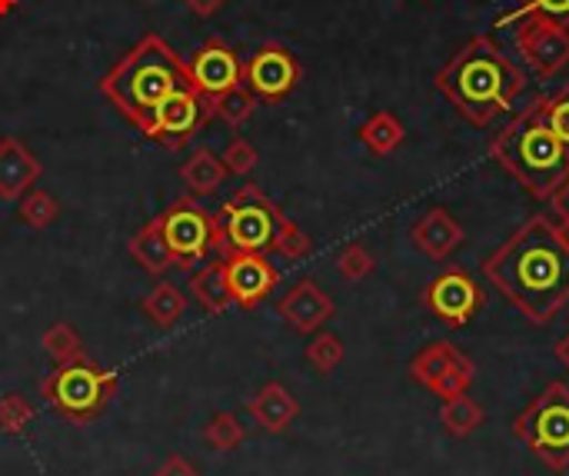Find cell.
I'll return each mask as SVG.
<instances>
[{
	"instance_id": "7402d4cb",
	"label": "cell",
	"mask_w": 569,
	"mask_h": 476,
	"mask_svg": "<svg viewBox=\"0 0 569 476\" xmlns=\"http://www.w3.org/2000/svg\"><path fill=\"white\" fill-rule=\"evenodd\" d=\"M190 294L197 297V304H200L207 314H223V310L233 304V300H230V287H227L223 260L200 267V270L190 277Z\"/></svg>"
},
{
	"instance_id": "4dcf8cb0",
	"label": "cell",
	"mask_w": 569,
	"mask_h": 476,
	"mask_svg": "<svg viewBox=\"0 0 569 476\" xmlns=\"http://www.w3.org/2000/svg\"><path fill=\"white\" fill-rule=\"evenodd\" d=\"M533 110L540 113V120L569 147V83L560 87L557 93H550V97L533 100Z\"/></svg>"
},
{
	"instance_id": "4fadbf2b",
	"label": "cell",
	"mask_w": 569,
	"mask_h": 476,
	"mask_svg": "<svg viewBox=\"0 0 569 476\" xmlns=\"http://www.w3.org/2000/svg\"><path fill=\"white\" fill-rule=\"evenodd\" d=\"M517 47L537 77H557L569 63V27L543 17H523L517 27Z\"/></svg>"
},
{
	"instance_id": "f35d334b",
	"label": "cell",
	"mask_w": 569,
	"mask_h": 476,
	"mask_svg": "<svg viewBox=\"0 0 569 476\" xmlns=\"http://www.w3.org/2000/svg\"><path fill=\"white\" fill-rule=\"evenodd\" d=\"M227 0H187V7L197 13V17H213L217 10H223Z\"/></svg>"
},
{
	"instance_id": "83f0119b",
	"label": "cell",
	"mask_w": 569,
	"mask_h": 476,
	"mask_svg": "<svg viewBox=\"0 0 569 476\" xmlns=\"http://www.w3.org/2000/svg\"><path fill=\"white\" fill-rule=\"evenodd\" d=\"M20 220L30 227V230H47L57 217H60V204L47 194V190H27L20 197V207H17Z\"/></svg>"
},
{
	"instance_id": "3957f363",
	"label": "cell",
	"mask_w": 569,
	"mask_h": 476,
	"mask_svg": "<svg viewBox=\"0 0 569 476\" xmlns=\"http://www.w3.org/2000/svg\"><path fill=\"white\" fill-rule=\"evenodd\" d=\"M187 60H180V53L160 37V33H147L133 43V50L123 53V60L100 80V93L137 127L143 130L153 107L187 87Z\"/></svg>"
},
{
	"instance_id": "5bb4252c",
	"label": "cell",
	"mask_w": 569,
	"mask_h": 476,
	"mask_svg": "<svg viewBox=\"0 0 569 476\" xmlns=\"http://www.w3.org/2000/svg\"><path fill=\"white\" fill-rule=\"evenodd\" d=\"M187 80L197 93H203L207 100L227 93L230 87L243 83V63L237 57V50L223 40H207L200 50H193V57L187 60Z\"/></svg>"
},
{
	"instance_id": "8d00e7d4",
	"label": "cell",
	"mask_w": 569,
	"mask_h": 476,
	"mask_svg": "<svg viewBox=\"0 0 569 476\" xmlns=\"http://www.w3.org/2000/svg\"><path fill=\"white\" fill-rule=\"evenodd\" d=\"M153 476H200V470L187 460V457H180V454H170L167 460H163V467L157 470Z\"/></svg>"
},
{
	"instance_id": "7a4b0ae2",
	"label": "cell",
	"mask_w": 569,
	"mask_h": 476,
	"mask_svg": "<svg viewBox=\"0 0 569 476\" xmlns=\"http://www.w3.org/2000/svg\"><path fill=\"white\" fill-rule=\"evenodd\" d=\"M433 83L463 120H470L473 127H487L500 113L513 110L517 97L527 87V73L500 50L493 37L480 33L467 47H460L443 70H437Z\"/></svg>"
},
{
	"instance_id": "30bf717a",
	"label": "cell",
	"mask_w": 569,
	"mask_h": 476,
	"mask_svg": "<svg viewBox=\"0 0 569 476\" xmlns=\"http://www.w3.org/2000/svg\"><path fill=\"white\" fill-rule=\"evenodd\" d=\"M410 380H417L423 390L437 394L440 400H450L470 390L473 360L460 354L450 340H437V344H427L410 360Z\"/></svg>"
},
{
	"instance_id": "e575fe53",
	"label": "cell",
	"mask_w": 569,
	"mask_h": 476,
	"mask_svg": "<svg viewBox=\"0 0 569 476\" xmlns=\"http://www.w3.org/2000/svg\"><path fill=\"white\" fill-rule=\"evenodd\" d=\"M337 267H340V277H343V280H353V284H357V280H363V277L373 274L377 260H373V254H370L363 244H350V247L340 250Z\"/></svg>"
},
{
	"instance_id": "836d02e7",
	"label": "cell",
	"mask_w": 569,
	"mask_h": 476,
	"mask_svg": "<svg viewBox=\"0 0 569 476\" xmlns=\"http://www.w3.org/2000/svg\"><path fill=\"white\" fill-rule=\"evenodd\" d=\"M220 160H223L227 173H233V177H247V173H253V167H257V160H260V157H257V147H253L250 140L233 137V140L223 147Z\"/></svg>"
},
{
	"instance_id": "52a82bcc",
	"label": "cell",
	"mask_w": 569,
	"mask_h": 476,
	"mask_svg": "<svg viewBox=\"0 0 569 476\" xmlns=\"http://www.w3.org/2000/svg\"><path fill=\"white\" fill-rule=\"evenodd\" d=\"M43 400L67 420H93L117 394V377L90 360L60 364L43 380Z\"/></svg>"
},
{
	"instance_id": "e0dca14e",
	"label": "cell",
	"mask_w": 569,
	"mask_h": 476,
	"mask_svg": "<svg viewBox=\"0 0 569 476\" xmlns=\"http://www.w3.org/2000/svg\"><path fill=\"white\" fill-rule=\"evenodd\" d=\"M40 173L43 167L30 147H23L17 137L0 140V200H20L40 180Z\"/></svg>"
},
{
	"instance_id": "ffe728a7",
	"label": "cell",
	"mask_w": 569,
	"mask_h": 476,
	"mask_svg": "<svg viewBox=\"0 0 569 476\" xmlns=\"http://www.w3.org/2000/svg\"><path fill=\"white\" fill-rule=\"evenodd\" d=\"M127 250H130V257H133L147 274H153V277H160V274H167L170 267H177V257H173V250H170V244H167V237H163L157 217H153L150 224H143V227L130 237Z\"/></svg>"
},
{
	"instance_id": "d6986e66",
	"label": "cell",
	"mask_w": 569,
	"mask_h": 476,
	"mask_svg": "<svg viewBox=\"0 0 569 476\" xmlns=\"http://www.w3.org/2000/svg\"><path fill=\"white\" fill-rule=\"evenodd\" d=\"M247 414H250L263 430L283 434V430L297 420L300 404H297V397H293L283 384H267V387L247 404Z\"/></svg>"
},
{
	"instance_id": "ba28073f",
	"label": "cell",
	"mask_w": 569,
	"mask_h": 476,
	"mask_svg": "<svg viewBox=\"0 0 569 476\" xmlns=\"http://www.w3.org/2000/svg\"><path fill=\"white\" fill-rule=\"evenodd\" d=\"M157 220H160V230H163L177 264H183V267L203 260L213 250H223L217 214L200 207L197 197H183V200L170 204Z\"/></svg>"
},
{
	"instance_id": "7c38bea8",
	"label": "cell",
	"mask_w": 569,
	"mask_h": 476,
	"mask_svg": "<svg viewBox=\"0 0 569 476\" xmlns=\"http://www.w3.org/2000/svg\"><path fill=\"white\" fill-rule=\"evenodd\" d=\"M483 300H487L483 287L460 267H447L440 277H433V284L423 294L430 314L440 317L447 327H467L480 314Z\"/></svg>"
},
{
	"instance_id": "9c48e42d",
	"label": "cell",
	"mask_w": 569,
	"mask_h": 476,
	"mask_svg": "<svg viewBox=\"0 0 569 476\" xmlns=\"http://www.w3.org/2000/svg\"><path fill=\"white\" fill-rule=\"evenodd\" d=\"M207 120H213L210 100H207L203 93H197V90L187 83V87L167 93V97L153 107V113H150V120H147V127H143L140 133H143L147 140L167 147V150H180V147H187V143L203 130Z\"/></svg>"
},
{
	"instance_id": "2e32d148",
	"label": "cell",
	"mask_w": 569,
	"mask_h": 476,
	"mask_svg": "<svg viewBox=\"0 0 569 476\" xmlns=\"http://www.w3.org/2000/svg\"><path fill=\"white\" fill-rule=\"evenodd\" d=\"M277 314L297 330V334H317L327 320H333L337 304L317 280H297L277 304Z\"/></svg>"
},
{
	"instance_id": "d6a6232c",
	"label": "cell",
	"mask_w": 569,
	"mask_h": 476,
	"mask_svg": "<svg viewBox=\"0 0 569 476\" xmlns=\"http://www.w3.org/2000/svg\"><path fill=\"white\" fill-rule=\"evenodd\" d=\"M33 420V407L20 397V394H7L0 400V434L7 437H20Z\"/></svg>"
},
{
	"instance_id": "d4e9b609",
	"label": "cell",
	"mask_w": 569,
	"mask_h": 476,
	"mask_svg": "<svg viewBox=\"0 0 569 476\" xmlns=\"http://www.w3.org/2000/svg\"><path fill=\"white\" fill-rule=\"evenodd\" d=\"M483 420H487V410H483L477 400H470L467 394L443 400L440 424L447 427V434H450V437H470L473 430H480V427H483Z\"/></svg>"
},
{
	"instance_id": "44dd1931",
	"label": "cell",
	"mask_w": 569,
	"mask_h": 476,
	"mask_svg": "<svg viewBox=\"0 0 569 476\" xmlns=\"http://www.w3.org/2000/svg\"><path fill=\"white\" fill-rule=\"evenodd\" d=\"M180 180L190 190V197H213L227 180V167L220 153H213L210 147H197L180 167Z\"/></svg>"
},
{
	"instance_id": "cb8c5ba5",
	"label": "cell",
	"mask_w": 569,
	"mask_h": 476,
	"mask_svg": "<svg viewBox=\"0 0 569 476\" xmlns=\"http://www.w3.org/2000/svg\"><path fill=\"white\" fill-rule=\"evenodd\" d=\"M403 137H407V127H403L400 117L390 113V110H377V113L360 127V140H363L367 150H373L377 157L393 153V150L403 143Z\"/></svg>"
},
{
	"instance_id": "ac0fdd59",
	"label": "cell",
	"mask_w": 569,
	"mask_h": 476,
	"mask_svg": "<svg viewBox=\"0 0 569 476\" xmlns=\"http://www.w3.org/2000/svg\"><path fill=\"white\" fill-rule=\"evenodd\" d=\"M410 240L430 260H447L463 244V227L450 217V210L433 207L410 227Z\"/></svg>"
},
{
	"instance_id": "74e56055",
	"label": "cell",
	"mask_w": 569,
	"mask_h": 476,
	"mask_svg": "<svg viewBox=\"0 0 569 476\" xmlns=\"http://www.w3.org/2000/svg\"><path fill=\"white\" fill-rule=\"evenodd\" d=\"M550 207H553V214H557V224H563L569 230V180L550 197Z\"/></svg>"
},
{
	"instance_id": "d590c367",
	"label": "cell",
	"mask_w": 569,
	"mask_h": 476,
	"mask_svg": "<svg viewBox=\"0 0 569 476\" xmlns=\"http://www.w3.org/2000/svg\"><path fill=\"white\" fill-rule=\"evenodd\" d=\"M517 17H543L560 27H569V0H517Z\"/></svg>"
},
{
	"instance_id": "60d3db41",
	"label": "cell",
	"mask_w": 569,
	"mask_h": 476,
	"mask_svg": "<svg viewBox=\"0 0 569 476\" xmlns=\"http://www.w3.org/2000/svg\"><path fill=\"white\" fill-rule=\"evenodd\" d=\"M13 3H17V0H0V13H7V10H10Z\"/></svg>"
},
{
	"instance_id": "5b68a950",
	"label": "cell",
	"mask_w": 569,
	"mask_h": 476,
	"mask_svg": "<svg viewBox=\"0 0 569 476\" xmlns=\"http://www.w3.org/2000/svg\"><path fill=\"white\" fill-rule=\"evenodd\" d=\"M513 437L527 444L537 460L557 474L569 470V387L550 384L517 420Z\"/></svg>"
},
{
	"instance_id": "484cf974",
	"label": "cell",
	"mask_w": 569,
	"mask_h": 476,
	"mask_svg": "<svg viewBox=\"0 0 569 476\" xmlns=\"http://www.w3.org/2000/svg\"><path fill=\"white\" fill-rule=\"evenodd\" d=\"M210 107H213V117H217V120H223L227 127H240V123H247V120L253 117L257 97H253L243 83H237V87H230L227 93L213 97Z\"/></svg>"
},
{
	"instance_id": "6da1fadb",
	"label": "cell",
	"mask_w": 569,
	"mask_h": 476,
	"mask_svg": "<svg viewBox=\"0 0 569 476\" xmlns=\"http://www.w3.org/2000/svg\"><path fill=\"white\" fill-rule=\"evenodd\" d=\"M487 280L530 320L547 324L569 304V230L537 214L483 260Z\"/></svg>"
},
{
	"instance_id": "1f68e13d",
	"label": "cell",
	"mask_w": 569,
	"mask_h": 476,
	"mask_svg": "<svg viewBox=\"0 0 569 476\" xmlns=\"http://www.w3.org/2000/svg\"><path fill=\"white\" fill-rule=\"evenodd\" d=\"M270 250H277V254L287 257V260H303V257L313 250V240H310L290 217H283V224H280V230H277Z\"/></svg>"
},
{
	"instance_id": "f546056e",
	"label": "cell",
	"mask_w": 569,
	"mask_h": 476,
	"mask_svg": "<svg viewBox=\"0 0 569 476\" xmlns=\"http://www.w3.org/2000/svg\"><path fill=\"white\" fill-rule=\"evenodd\" d=\"M243 437H247V430H243V424H240L233 414H217V417L203 427V444L213 447L217 454L237 450V447L243 444Z\"/></svg>"
},
{
	"instance_id": "ab89813d",
	"label": "cell",
	"mask_w": 569,
	"mask_h": 476,
	"mask_svg": "<svg viewBox=\"0 0 569 476\" xmlns=\"http://www.w3.org/2000/svg\"><path fill=\"white\" fill-rule=\"evenodd\" d=\"M557 357H560V364L569 370V334L560 340V344H557Z\"/></svg>"
},
{
	"instance_id": "8992f818",
	"label": "cell",
	"mask_w": 569,
	"mask_h": 476,
	"mask_svg": "<svg viewBox=\"0 0 569 476\" xmlns=\"http://www.w3.org/2000/svg\"><path fill=\"white\" fill-rule=\"evenodd\" d=\"M283 217L287 214L257 184H247L217 214L223 250H230V254H263V250H270Z\"/></svg>"
},
{
	"instance_id": "4316f807",
	"label": "cell",
	"mask_w": 569,
	"mask_h": 476,
	"mask_svg": "<svg viewBox=\"0 0 569 476\" xmlns=\"http://www.w3.org/2000/svg\"><path fill=\"white\" fill-rule=\"evenodd\" d=\"M43 350L47 357L60 367V364H73L83 360V340L70 324H53L43 330Z\"/></svg>"
},
{
	"instance_id": "603a6c76",
	"label": "cell",
	"mask_w": 569,
	"mask_h": 476,
	"mask_svg": "<svg viewBox=\"0 0 569 476\" xmlns=\"http://www.w3.org/2000/svg\"><path fill=\"white\" fill-rule=\"evenodd\" d=\"M140 310H143V317H147L150 324H157V327H173V324L183 317V310H187V294H183L177 284L160 280L150 294H143Z\"/></svg>"
},
{
	"instance_id": "8fae6325",
	"label": "cell",
	"mask_w": 569,
	"mask_h": 476,
	"mask_svg": "<svg viewBox=\"0 0 569 476\" xmlns=\"http://www.w3.org/2000/svg\"><path fill=\"white\" fill-rule=\"evenodd\" d=\"M300 83V60L283 43H263L243 63V87L267 103H280Z\"/></svg>"
},
{
	"instance_id": "f1b7e54d",
	"label": "cell",
	"mask_w": 569,
	"mask_h": 476,
	"mask_svg": "<svg viewBox=\"0 0 569 476\" xmlns=\"http://www.w3.org/2000/svg\"><path fill=\"white\" fill-rule=\"evenodd\" d=\"M343 340L337 337V334H320L317 330V337L307 344V350H303V357H307V364L317 370V374H333L340 364H343Z\"/></svg>"
},
{
	"instance_id": "9a60e30c",
	"label": "cell",
	"mask_w": 569,
	"mask_h": 476,
	"mask_svg": "<svg viewBox=\"0 0 569 476\" xmlns=\"http://www.w3.org/2000/svg\"><path fill=\"white\" fill-rule=\"evenodd\" d=\"M230 300L243 310L260 307L280 284V270L263 254H230L223 260Z\"/></svg>"
},
{
	"instance_id": "277c9868",
	"label": "cell",
	"mask_w": 569,
	"mask_h": 476,
	"mask_svg": "<svg viewBox=\"0 0 569 476\" xmlns=\"http://www.w3.org/2000/svg\"><path fill=\"white\" fill-rule=\"evenodd\" d=\"M493 157L530 197L550 200L569 180V147L540 120L533 107L513 117L490 143Z\"/></svg>"
}]
</instances>
